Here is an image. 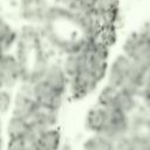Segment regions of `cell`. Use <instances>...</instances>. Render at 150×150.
I'll return each instance as SVG.
<instances>
[{"mask_svg":"<svg viewBox=\"0 0 150 150\" xmlns=\"http://www.w3.org/2000/svg\"><path fill=\"white\" fill-rule=\"evenodd\" d=\"M21 18L32 25H41L48 13V0H18Z\"/></svg>","mask_w":150,"mask_h":150,"instance_id":"obj_1","label":"cell"},{"mask_svg":"<svg viewBox=\"0 0 150 150\" xmlns=\"http://www.w3.org/2000/svg\"><path fill=\"white\" fill-rule=\"evenodd\" d=\"M36 101L26 96L25 94L18 91V94L15 95L14 100H13V110H12V115L21 117V118H27L34 110L36 107Z\"/></svg>","mask_w":150,"mask_h":150,"instance_id":"obj_5","label":"cell"},{"mask_svg":"<svg viewBox=\"0 0 150 150\" xmlns=\"http://www.w3.org/2000/svg\"><path fill=\"white\" fill-rule=\"evenodd\" d=\"M105 121H107L105 109L101 104H97L96 107L91 108L88 111L86 117V127L94 132H98L103 129Z\"/></svg>","mask_w":150,"mask_h":150,"instance_id":"obj_6","label":"cell"},{"mask_svg":"<svg viewBox=\"0 0 150 150\" xmlns=\"http://www.w3.org/2000/svg\"><path fill=\"white\" fill-rule=\"evenodd\" d=\"M34 83V98L38 103L52 107L56 110L62 105L63 94L54 90L49 84H47L43 80L33 82Z\"/></svg>","mask_w":150,"mask_h":150,"instance_id":"obj_3","label":"cell"},{"mask_svg":"<svg viewBox=\"0 0 150 150\" xmlns=\"http://www.w3.org/2000/svg\"><path fill=\"white\" fill-rule=\"evenodd\" d=\"M60 150H71V149H70V146H69V145H63Z\"/></svg>","mask_w":150,"mask_h":150,"instance_id":"obj_16","label":"cell"},{"mask_svg":"<svg viewBox=\"0 0 150 150\" xmlns=\"http://www.w3.org/2000/svg\"><path fill=\"white\" fill-rule=\"evenodd\" d=\"M1 45H2V53L9 52V49L16 45L19 40V32L15 30L4 18L1 19Z\"/></svg>","mask_w":150,"mask_h":150,"instance_id":"obj_7","label":"cell"},{"mask_svg":"<svg viewBox=\"0 0 150 150\" xmlns=\"http://www.w3.org/2000/svg\"><path fill=\"white\" fill-rule=\"evenodd\" d=\"M139 29H141V30H142V32H143V33H144V34L150 39V18L144 22V25H143Z\"/></svg>","mask_w":150,"mask_h":150,"instance_id":"obj_15","label":"cell"},{"mask_svg":"<svg viewBox=\"0 0 150 150\" xmlns=\"http://www.w3.org/2000/svg\"><path fill=\"white\" fill-rule=\"evenodd\" d=\"M12 104V96L7 91V89H2L0 94V105H1V111L6 112Z\"/></svg>","mask_w":150,"mask_h":150,"instance_id":"obj_13","label":"cell"},{"mask_svg":"<svg viewBox=\"0 0 150 150\" xmlns=\"http://www.w3.org/2000/svg\"><path fill=\"white\" fill-rule=\"evenodd\" d=\"M118 90L120 88L117 87H114L111 84H107L98 94V104L103 105V107H110V105H114V102H115V98L118 94Z\"/></svg>","mask_w":150,"mask_h":150,"instance_id":"obj_12","label":"cell"},{"mask_svg":"<svg viewBox=\"0 0 150 150\" xmlns=\"http://www.w3.org/2000/svg\"><path fill=\"white\" fill-rule=\"evenodd\" d=\"M114 105L116 108H118L120 110L127 112V114H130L136 108H137V103H136V96L120 89L118 90V94L115 98V102H114Z\"/></svg>","mask_w":150,"mask_h":150,"instance_id":"obj_10","label":"cell"},{"mask_svg":"<svg viewBox=\"0 0 150 150\" xmlns=\"http://www.w3.org/2000/svg\"><path fill=\"white\" fill-rule=\"evenodd\" d=\"M7 150H25L23 137H12L8 139Z\"/></svg>","mask_w":150,"mask_h":150,"instance_id":"obj_14","label":"cell"},{"mask_svg":"<svg viewBox=\"0 0 150 150\" xmlns=\"http://www.w3.org/2000/svg\"><path fill=\"white\" fill-rule=\"evenodd\" d=\"M22 71V67L16 59L15 55L9 54L8 52L2 53L1 57V84L2 89H11L13 88L16 82L20 80Z\"/></svg>","mask_w":150,"mask_h":150,"instance_id":"obj_2","label":"cell"},{"mask_svg":"<svg viewBox=\"0 0 150 150\" xmlns=\"http://www.w3.org/2000/svg\"><path fill=\"white\" fill-rule=\"evenodd\" d=\"M12 1H13V0H12Z\"/></svg>","mask_w":150,"mask_h":150,"instance_id":"obj_17","label":"cell"},{"mask_svg":"<svg viewBox=\"0 0 150 150\" xmlns=\"http://www.w3.org/2000/svg\"><path fill=\"white\" fill-rule=\"evenodd\" d=\"M30 127L28 125V123L18 116L12 115L8 124H7V135L9 138L12 137H23L28 134Z\"/></svg>","mask_w":150,"mask_h":150,"instance_id":"obj_9","label":"cell"},{"mask_svg":"<svg viewBox=\"0 0 150 150\" xmlns=\"http://www.w3.org/2000/svg\"><path fill=\"white\" fill-rule=\"evenodd\" d=\"M83 150H114V144L103 135L95 132L94 136L89 137L84 142Z\"/></svg>","mask_w":150,"mask_h":150,"instance_id":"obj_11","label":"cell"},{"mask_svg":"<svg viewBox=\"0 0 150 150\" xmlns=\"http://www.w3.org/2000/svg\"><path fill=\"white\" fill-rule=\"evenodd\" d=\"M60 141H61L60 132L55 128L48 129L39 137V149L40 150H59Z\"/></svg>","mask_w":150,"mask_h":150,"instance_id":"obj_8","label":"cell"},{"mask_svg":"<svg viewBox=\"0 0 150 150\" xmlns=\"http://www.w3.org/2000/svg\"><path fill=\"white\" fill-rule=\"evenodd\" d=\"M43 81L47 84H49L54 90H56L61 94H64L66 87L69 83V77L66 74L64 68H63L62 64L52 63L47 68Z\"/></svg>","mask_w":150,"mask_h":150,"instance_id":"obj_4","label":"cell"}]
</instances>
